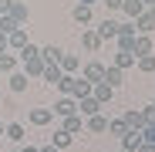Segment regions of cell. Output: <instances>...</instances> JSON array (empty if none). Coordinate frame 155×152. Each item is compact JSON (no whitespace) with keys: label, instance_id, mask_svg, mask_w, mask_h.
I'll return each instance as SVG.
<instances>
[{"label":"cell","instance_id":"obj_1","mask_svg":"<svg viewBox=\"0 0 155 152\" xmlns=\"http://www.w3.org/2000/svg\"><path fill=\"white\" fill-rule=\"evenodd\" d=\"M58 88H61L64 95H71V98H88V95H91V81H84L81 74H64Z\"/></svg>","mask_w":155,"mask_h":152},{"label":"cell","instance_id":"obj_2","mask_svg":"<svg viewBox=\"0 0 155 152\" xmlns=\"http://www.w3.org/2000/svg\"><path fill=\"white\" fill-rule=\"evenodd\" d=\"M78 74H81V78L84 81H105V64H101V61H88V64H81V71H78Z\"/></svg>","mask_w":155,"mask_h":152},{"label":"cell","instance_id":"obj_3","mask_svg":"<svg viewBox=\"0 0 155 152\" xmlns=\"http://www.w3.org/2000/svg\"><path fill=\"white\" fill-rule=\"evenodd\" d=\"M101 108H105V105H101V101H98L94 95H88V98H78V115H81V118H91V115H98Z\"/></svg>","mask_w":155,"mask_h":152},{"label":"cell","instance_id":"obj_4","mask_svg":"<svg viewBox=\"0 0 155 152\" xmlns=\"http://www.w3.org/2000/svg\"><path fill=\"white\" fill-rule=\"evenodd\" d=\"M7 17L17 24V27H24V24L31 20V10H27V4H24V0H14V4H10V10H7Z\"/></svg>","mask_w":155,"mask_h":152},{"label":"cell","instance_id":"obj_5","mask_svg":"<svg viewBox=\"0 0 155 152\" xmlns=\"http://www.w3.org/2000/svg\"><path fill=\"white\" fill-rule=\"evenodd\" d=\"M54 115H58V118H68V115H78V98H71V95L58 98V101H54Z\"/></svg>","mask_w":155,"mask_h":152},{"label":"cell","instance_id":"obj_6","mask_svg":"<svg viewBox=\"0 0 155 152\" xmlns=\"http://www.w3.org/2000/svg\"><path fill=\"white\" fill-rule=\"evenodd\" d=\"M27 122L37 125V129H44V125L54 122V108H31V112H27Z\"/></svg>","mask_w":155,"mask_h":152},{"label":"cell","instance_id":"obj_7","mask_svg":"<svg viewBox=\"0 0 155 152\" xmlns=\"http://www.w3.org/2000/svg\"><path fill=\"white\" fill-rule=\"evenodd\" d=\"M84 132H91V135H101V132H108V115H105V112H98V115L84 118Z\"/></svg>","mask_w":155,"mask_h":152},{"label":"cell","instance_id":"obj_8","mask_svg":"<svg viewBox=\"0 0 155 152\" xmlns=\"http://www.w3.org/2000/svg\"><path fill=\"white\" fill-rule=\"evenodd\" d=\"M118 31H121V24L115 20V17H105L98 24V34H101V41H115L118 37Z\"/></svg>","mask_w":155,"mask_h":152},{"label":"cell","instance_id":"obj_9","mask_svg":"<svg viewBox=\"0 0 155 152\" xmlns=\"http://www.w3.org/2000/svg\"><path fill=\"white\" fill-rule=\"evenodd\" d=\"M20 64H24V71H27V78H41L44 68H47V61H44L41 54H34V58H27V61H20Z\"/></svg>","mask_w":155,"mask_h":152},{"label":"cell","instance_id":"obj_10","mask_svg":"<svg viewBox=\"0 0 155 152\" xmlns=\"http://www.w3.org/2000/svg\"><path fill=\"white\" fill-rule=\"evenodd\" d=\"M135 31L138 34H152L155 31V7H148L142 17H135Z\"/></svg>","mask_w":155,"mask_h":152},{"label":"cell","instance_id":"obj_11","mask_svg":"<svg viewBox=\"0 0 155 152\" xmlns=\"http://www.w3.org/2000/svg\"><path fill=\"white\" fill-rule=\"evenodd\" d=\"M91 95L101 101V105H108V101L115 98V88H111L108 81H94V85H91Z\"/></svg>","mask_w":155,"mask_h":152},{"label":"cell","instance_id":"obj_12","mask_svg":"<svg viewBox=\"0 0 155 152\" xmlns=\"http://www.w3.org/2000/svg\"><path fill=\"white\" fill-rule=\"evenodd\" d=\"M71 17H74V24H81V27H88V24L94 20V10H91L88 4H74V10H71Z\"/></svg>","mask_w":155,"mask_h":152},{"label":"cell","instance_id":"obj_13","mask_svg":"<svg viewBox=\"0 0 155 152\" xmlns=\"http://www.w3.org/2000/svg\"><path fill=\"white\" fill-rule=\"evenodd\" d=\"M121 149H125V152H138V149H142V132H138V129H128V132L121 135Z\"/></svg>","mask_w":155,"mask_h":152},{"label":"cell","instance_id":"obj_14","mask_svg":"<svg viewBox=\"0 0 155 152\" xmlns=\"http://www.w3.org/2000/svg\"><path fill=\"white\" fill-rule=\"evenodd\" d=\"M101 44H105V41H101L98 31H81V47H84V51L94 54V51H101Z\"/></svg>","mask_w":155,"mask_h":152},{"label":"cell","instance_id":"obj_15","mask_svg":"<svg viewBox=\"0 0 155 152\" xmlns=\"http://www.w3.org/2000/svg\"><path fill=\"white\" fill-rule=\"evenodd\" d=\"M61 71L64 74H78V71H81V58H78V54H68V51H64V54H61Z\"/></svg>","mask_w":155,"mask_h":152},{"label":"cell","instance_id":"obj_16","mask_svg":"<svg viewBox=\"0 0 155 152\" xmlns=\"http://www.w3.org/2000/svg\"><path fill=\"white\" fill-rule=\"evenodd\" d=\"M24 44H27V31H24V27H14V31L7 34V51H20Z\"/></svg>","mask_w":155,"mask_h":152},{"label":"cell","instance_id":"obj_17","mask_svg":"<svg viewBox=\"0 0 155 152\" xmlns=\"http://www.w3.org/2000/svg\"><path fill=\"white\" fill-rule=\"evenodd\" d=\"M27 85H31V78H27V71H10V91L24 95V91H27Z\"/></svg>","mask_w":155,"mask_h":152},{"label":"cell","instance_id":"obj_18","mask_svg":"<svg viewBox=\"0 0 155 152\" xmlns=\"http://www.w3.org/2000/svg\"><path fill=\"white\" fill-rule=\"evenodd\" d=\"M121 118H125V125H128V129H138V132H142L145 125H148V122H145V115H142L138 108H128V112H125Z\"/></svg>","mask_w":155,"mask_h":152},{"label":"cell","instance_id":"obj_19","mask_svg":"<svg viewBox=\"0 0 155 152\" xmlns=\"http://www.w3.org/2000/svg\"><path fill=\"white\" fill-rule=\"evenodd\" d=\"M17 64H20V58L14 54V51H0V74H10V71H17Z\"/></svg>","mask_w":155,"mask_h":152},{"label":"cell","instance_id":"obj_20","mask_svg":"<svg viewBox=\"0 0 155 152\" xmlns=\"http://www.w3.org/2000/svg\"><path fill=\"white\" fill-rule=\"evenodd\" d=\"M135 58H142V54H155V47H152V34H138L135 37V51H132Z\"/></svg>","mask_w":155,"mask_h":152},{"label":"cell","instance_id":"obj_21","mask_svg":"<svg viewBox=\"0 0 155 152\" xmlns=\"http://www.w3.org/2000/svg\"><path fill=\"white\" fill-rule=\"evenodd\" d=\"M61 129L71 132V135H78V132H84V118L81 115H68V118H61Z\"/></svg>","mask_w":155,"mask_h":152},{"label":"cell","instance_id":"obj_22","mask_svg":"<svg viewBox=\"0 0 155 152\" xmlns=\"http://www.w3.org/2000/svg\"><path fill=\"white\" fill-rule=\"evenodd\" d=\"M4 135H7L10 142H17V145H20L24 139H27V129H24L20 122H7V132H4Z\"/></svg>","mask_w":155,"mask_h":152},{"label":"cell","instance_id":"obj_23","mask_svg":"<svg viewBox=\"0 0 155 152\" xmlns=\"http://www.w3.org/2000/svg\"><path fill=\"white\" fill-rule=\"evenodd\" d=\"M61 54H64V47H61V44H47V47H41V58H44L47 64H58Z\"/></svg>","mask_w":155,"mask_h":152},{"label":"cell","instance_id":"obj_24","mask_svg":"<svg viewBox=\"0 0 155 152\" xmlns=\"http://www.w3.org/2000/svg\"><path fill=\"white\" fill-rule=\"evenodd\" d=\"M41 78H44L47 85H54V88H58V85H61V78H64V71H61V64H47Z\"/></svg>","mask_w":155,"mask_h":152},{"label":"cell","instance_id":"obj_25","mask_svg":"<svg viewBox=\"0 0 155 152\" xmlns=\"http://www.w3.org/2000/svg\"><path fill=\"white\" fill-rule=\"evenodd\" d=\"M71 142H74V135L64 132V129H54V135H51V145H54V149H68Z\"/></svg>","mask_w":155,"mask_h":152},{"label":"cell","instance_id":"obj_26","mask_svg":"<svg viewBox=\"0 0 155 152\" xmlns=\"http://www.w3.org/2000/svg\"><path fill=\"white\" fill-rule=\"evenodd\" d=\"M121 10L135 20V17H142V14H145V4H142V0H125V4H121Z\"/></svg>","mask_w":155,"mask_h":152},{"label":"cell","instance_id":"obj_27","mask_svg":"<svg viewBox=\"0 0 155 152\" xmlns=\"http://www.w3.org/2000/svg\"><path fill=\"white\" fill-rule=\"evenodd\" d=\"M135 61H138V58H135V54H132V51H118V54H115V61H111V64H115V68H121V71H125V68H132V64H135Z\"/></svg>","mask_w":155,"mask_h":152},{"label":"cell","instance_id":"obj_28","mask_svg":"<svg viewBox=\"0 0 155 152\" xmlns=\"http://www.w3.org/2000/svg\"><path fill=\"white\" fill-rule=\"evenodd\" d=\"M105 81H108L111 88H118V85L125 81V71H121V68H115V64H111V68H105Z\"/></svg>","mask_w":155,"mask_h":152},{"label":"cell","instance_id":"obj_29","mask_svg":"<svg viewBox=\"0 0 155 152\" xmlns=\"http://www.w3.org/2000/svg\"><path fill=\"white\" fill-rule=\"evenodd\" d=\"M135 37H138V34L118 31V37H115V41H118V51H135Z\"/></svg>","mask_w":155,"mask_h":152},{"label":"cell","instance_id":"obj_30","mask_svg":"<svg viewBox=\"0 0 155 152\" xmlns=\"http://www.w3.org/2000/svg\"><path fill=\"white\" fill-rule=\"evenodd\" d=\"M125 132H128V125H125V118H108V135L121 139Z\"/></svg>","mask_w":155,"mask_h":152},{"label":"cell","instance_id":"obj_31","mask_svg":"<svg viewBox=\"0 0 155 152\" xmlns=\"http://www.w3.org/2000/svg\"><path fill=\"white\" fill-rule=\"evenodd\" d=\"M135 64H138V71H145V74H155V54H142Z\"/></svg>","mask_w":155,"mask_h":152},{"label":"cell","instance_id":"obj_32","mask_svg":"<svg viewBox=\"0 0 155 152\" xmlns=\"http://www.w3.org/2000/svg\"><path fill=\"white\" fill-rule=\"evenodd\" d=\"M34 54H41V47H37V44H31V41L17 51V58H20V61H27V58H34Z\"/></svg>","mask_w":155,"mask_h":152},{"label":"cell","instance_id":"obj_33","mask_svg":"<svg viewBox=\"0 0 155 152\" xmlns=\"http://www.w3.org/2000/svg\"><path fill=\"white\" fill-rule=\"evenodd\" d=\"M14 27H17V24H14V20H10L7 14H4V17H0V31H4V34H10Z\"/></svg>","mask_w":155,"mask_h":152},{"label":"cell","instance_id":"obj_34","mask_svg":"<svg viewBox=\"0 0 155 152\" xmlns=\"http://www.w3.org/2000/svg\"><path fill=\"white\" fill-rule=\"evenodd\" d=\"M142 142H155V125H145L142 129Z\"/></svg>","mask_w":155,"mask_h":152},{"label":"cell","instance_id":"obj_35","mask_svg":"<svg viewBox=\"0 0 155 152\" xmlns=\"http://www.w3.org/2000/svg\"><path fill=\"white\" fill-rule=\"evenodd\" d=\"M142 115H145V122H148V125H155V105H148V108H142Z\"/></svg>","mask_w":155,"mask_h":152},{"label":"cell","instance_id":"obj_36","mask_svg":"<svg viewBox=\"0 0 155 152\" xmlns=\"http://www.w3.org/2000/svg\"><path fill=\"white\" fill-rule=\"evenodd\" d=\"M101 4H105L108 10H121V4H125V0H101Z\"/></svg>","mask_w":155,"mask_h":152},{"label":"cell","instance_id":"obj_37","mask_svg":"<svg viewBox=\"0 0 155 152\" xmlns=\"http://www.w3.org/2000/svg\"><path fill=\"white\" fill-rule=\"evenodd\" d=\"M37 152H61V149H54V145L47 142V145H37Z\"/></svg>","mask_w":155,"mask_h":152},{"label":"cell","instance_id":"obj_38","mask_svg":"<svg viewBox=\"0 0 155 152\" xmlns=\"http://www.w3.org/2000/svg\"><path fill=\"white\" fill-rule=\"evenodd\" d=\"M138 152H155V142H142V149Z\"/></svg>","mask_w":155,"mask_h":152},{"label":"cell","instance_id":"obj_39","mask_svg":"<svg viewBox=\"0 0 155 152\" xmlns=\"http://www.w3.org/2000/svg\"><path fill=\"white\" fill-rule=\"evenodd\" d=\"M0 51H7V34L0 31Z\"/></svg>","mask_w":155,"mask_h":152},{"label":"cell","instance_id":"obj_40","mask_svg":"<svg viewBox=\"0 0 155 152\" xmlns=\"http://www.w3.org/2000/svg\"><path fill=\"white\" fill-rule=\"evenodd\" d=\"M17 152H37V145H20Z\"/></svg>","mask_w":155,"mask_h":152},{"label":"cell","instance_id":"obj_41","mask_svg":"<svg viewBox=\"0 0 155 152\" xmlns=\"http://www.w3.org/2000/svg\"><path fill=\"white\" fill-rule=\"evenodd\" d=\"M81 4H88V7H94V4H98V0H81Z\"/></svg>","mask_w":155,"mask_h":152},{"label":"cell","instance_id":"obj_42","mask_svg":"<svg viewBox=\"0 0 155 152\" xmlns=\"http://www.w3.org/2000/svg\"><path fill=\"white\" fill-rule=\"evenodd\" d=\"M142 4H145V7H155V0H142Z\"/></svg>","mask_w":155,"mask_h":152},{"label":"cell","instance_id":"obj_43","mask_svg":"<svg viewBox=\"0 0 155 152\" xmlns=\"http://www.w3.org/2000/svg\"><path fill=\"white\" fill-rule=\"evenodd\" d=\"M4 132H7V125H4V122H0V135H4Z\"/></svg>","mask_w":155,"mask_h":152},{"label":"cell","instance_id":"obj_44","mask_svg":"<svg viewBox=\"0 0 155 152\" xmlns=\"http://www.w3.org/2000/svg\"><path fill=\"white\" fill-rule=\"evenodd\" d=\"M0 17H4V14H0Z\"/></svg>","mask_w":155,"mask_h":152},{"label":"cell","instance_id":"obj_45","mask_svg":"<svg viewBox=\"0 0 155 152\" xmlns=\"http://www.w3.org/2000/svg\"><path fill=\"white\" fill-rule=\"evenodd\" d=\"M152 105H155V101H152Z\"/></svg>","mask_w":155,"mask_h":152}]
</instances>
